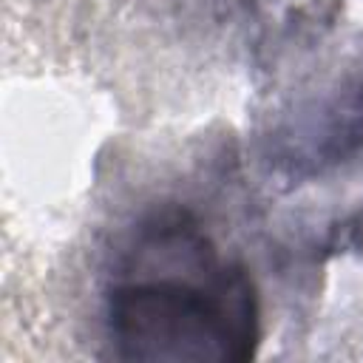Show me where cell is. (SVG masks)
I'll return each mask as SVG.
<instances>
[{
	"label": "cell",
	"mask_w": 363,
	"mask_h": 363,
	"mask_svg": "<svg viewBox=\"0 0 363 363\" xmlns=\"http://www.w3.org/2000/svg\"><path fill=\"white\" fill-rule=\"evenodd\" d=\"M113 357L139 363H244L261 340L250 269L224 258L184 207L145 213L102 292Z\"/></svg>",
	"instance_id": "6da1fadb"
}]
</instances>
